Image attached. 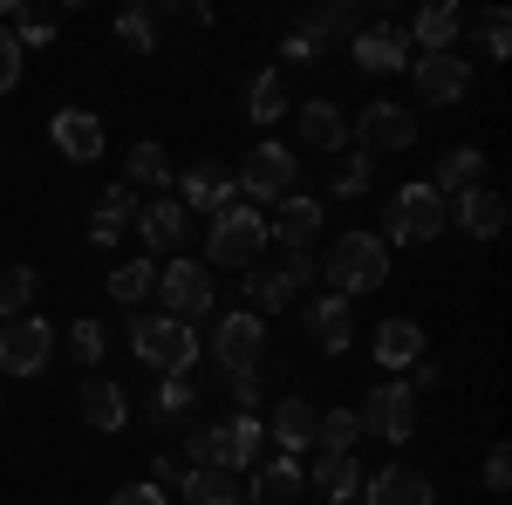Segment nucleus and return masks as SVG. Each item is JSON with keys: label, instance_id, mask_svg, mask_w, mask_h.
Listing matches in <instances>:
<instances>
[{"label": "nucleus", "instance_id": "f257e3e1", "mask_svg": "<svg viewBox=\"0 0 512 505\" xmlns=\"http://www.w3.org/2000/svg\"><path fill=\"white\" fill-rule=\"evenodd\" d=\"M328 280H335V294L342 301H355V294H376L383 280H390V246L376 233H342L335 246H328Z\"/></svg>", "mask_w": 512, "mask_h": 505}, {"label": "nucleus", "instance_id": "f03ea898", "mask_svg": "<svg viewBox=\"0 0 512 505\" xmlns=\"http://www.w3.org/2000/svg\"><path fill=\"white\" fill-rule=\"evenodd\" d=\"M130 349L144 355L151 369H164V376H185L192 355H198V328H192V321H171V314H137Z\"/></svg>", "mask_w": 512, "mask_h": 505}, {"label": "nucleus", "instance_id": "7ed1b4c3", "mask_svg": "<svg viewBox=\"0 0 512 505\" xmlns=\"http://www.w3.org/2000/svg\"><path fill=\"white\" fill-rule=\"evenodd\" d=\"M260 246H267V219L253 205H226L205 233V260L212 267H260Z\"/></svg>", "mask_w": 512, "mask_h": 505}, {"label": "nucleus", "instance_id": "20e7f679", "mask_svg": "<svg viewBox=\"0 0 512 505\" xmlns=\"http://www.w3.org/2000/svg\"><path fill=\"white\" fill-rule=\"evenodd\" d=\"M260 417H219V424L192 430V465H212V471H239L253 465V451H260Z\"/></svg>", "mask_w": 512, "mask_h": 505}, {"label": "nucleus", "instance_id": "39448f33", "mask_svg": "<svg viewBox=\"0 0 512 505\" xmlns=\"http://www.w3.org/2000/svg\"><path fill=\"white\" fill-rule=\"evenodd\" d=\"M444 226H451V205H444L431 185H403V192L390 198V233H376V239H383V246H390V239L396 246H424V239H437Z\"/></svg>", "mask_w": 512, "mask_h": 505}, {"label": "nucleus", "instance_id": "423d86ee", "mask_svg": "<svg viewBox=\"0 0 512 505\" xmlns=\"http://www.w3.org/2000/svg\"><path fill=\"white\" fill-rule=\"evenodd\" d=\"M355 424H362V437H383V444L417 437V389L410 383H376L369 403L355 410Z\"/></svg>", "mask_w": 512, "mask_h": 505}, {"label": "nucleus", "instance_id": "0eeeda50", "mask_svg": "<svg viewBox=\"0 0 512 505\" xmlns=\"http://www.w3.org/2000/svg\"><path fill=\"white\" fill-rule=\"evenodd\" d=\"M48 355H55V328H48L41 314H21V321L0 328V369H7V376H41Z\"/></svg>", "mask_w": 512, "mask_h": 505}, {"label": "nucleus", "instance_id": "6e6552de", "mask_svg": "<svg viewBox=\"0 0 512 505\" xmlns=\"http://www.w3.org/2000/svg\"><path fill=\"white\" fill-rule=\"evenodd\" d=\"M158 294L171 321H198V314H212V273L198 260H171V267H158Z\"/></svg>", "mask_w": 512, "mask_h": 505}, {"label": "nucleus", "instance_id": "1a4fd4ad", "mask_svg": "<svg viewBox=\"0 0 512 505\" xmlns=\"http://www.w3.org/2000/svg\"><path fill=\"white\" fill-rule=\"evenodd\" d=\"M233 185H246L253 205H260V198H287L294 192V151H287V144H253V157L239 164Z\"/></svg>", "mask_w": 512, "mask_h": 505}, {"label": "nucleus", "instance_id": "9d476101", "mask_svg": "<svg viewBox=\"0 0 512 505\" xmlns=\"http://www.w3.org/2000/svg\"><path fill=\"white\" fill-rule=\"evenodd\" d=\"M472 89V62L458 55V48H444V55H417V96L444 110V103H458Z\"/></svg>", "mask_w": 512, "mask_h": 505}, {"label": "nucleus", "instance_id": "9b49d317", "mask_svg": "<svg viewBox=\"0 0 512 505\" xmlns=\"http://www.w3.org/2000/svg\"><path fill=\"white\" fill-rule=\"evenodd\" d=\"M260 342H267V328H260V314H226L219 328H212V355L233 369V376H246V369H260Z\"/></svg>", "mask_w": 512, "mask_h": 505}, {"label": "nucleus", "instance_id": "f8f14e48", "mask_svg": "<svg viewBox=\"0 0 512 505\" xmlns=\"http://www.w3.org/2000/svg\"><path fill=\"white\" fill-rule=\"evenodd\" d=\"M417 144V110L403 103H369L362 110V157L369 151H410Z\"/></svg>", "mask_w": 512, "mask_h": 505}, {"label": "nucleus", "instance_id": "ddd939ff", "mask_svg": "<svg viewBox=\"0 0 512 505\" xmlns=\"http://www.w3.org/2000/svg\"><path fill=\"white\" fill-rule=\"evenodd\" d=\"M308 342H315L321 355H342L355 342V308L342 294H315V301H308Z\"/></svg>", "mask_w": 512, "mask_h": 505}, {"label": "nucleus", "instance_id": "4468645a", "mask_svg": "<svg viewBox=\"0 0 512 505\" xmlns=\"http://www.w3.org/2000/svg\"><path fill=\"white\" fill-rule=\"evenodd\" d=\"M233 171H226V164H212V157H198L192 171H185V198H178V205H185V212H212V219H219V212H226V205H233Z\"/></svg>", "mask_w": 512, "mask_h": 505}, {"label": "nucleus", "instance_id": "2eb2a0df", "mask_svg": "<svg viewBox=\"0 0 512 505\" xmlns=\"http://www.w3.org/2000/svg\"><path fill=\"white\" fill-rule=\"evenodd\" d=\"M349 55H355L362 76H396V69H410V41H403V28H369V35H355Z\"/></svg>", "mask_w": 512, "mask_h": 505}, {"label": "nucleus", "instance_id": "dca6fc26", "mask_svg": "<svg viewBox=\"0 0 512 505\" xmlns=\"http://www.w3.org/2000/svg\"><path fill=\"white\" fill-rule=\"evenodd\" d=\"M321 233V198H301V192H287L280 198V212L267 219V239H280L287 253H308V239Z\"/></svg>", "mask_w": 512, "mask_h": 505}, {"label": "nucleus", "instance_id": "f3484780", "mask_svg": "<svg viewBox=\"0 0 512 505\" xmlns=\"http://www.w3.org/2000/svg\"><path fill=\"white\" fill-rule=\"evenodd\" d=\"M48 137H55V151L69 157V164H96L103 157V123L89 117V110H55Z\"/></svg>", "mask_w": 512, "mask_h": 505}, {"label": "nucleus", "instance_id": "a211bd4d", "mask_svg": "<svg viewBox=\"0 0 512 505\" xmlns=\"http://www.w3.org/2000/svg\"><path fill=\"white\" fill-rule=\"evenodd\" d=\"M362 505H431V478L410 465H383L362 485Z\"/></svg>", "mask_w": 512, "mask_h": 505}, {"label": "nucleus", "instance_id": "6ab92c4d", "mask_svg": "<svg viewBox=\"0 0 512 505\" xmlns=\"http://www.w3.org/2000/svg\"><path fill=\"white\" fill-rule=\"evenodd\" d=\"M137 233H144V246L171 253V246H185V233H192V212H185L178 198H151V205L137 212Z\"/></svg>", "mask_w": 512, "mask_h": 505}, {"label": "nucleus", "instance_id": "aec40b11", "mask_svg": "<svg viewBox=\"0 0 512 505\" xmlns=\"http://www.w3.org/2000/svg\"><path fill=\"white\" fill-rule=\"evenodd\" d=\"M451 226H458L465 239H499V226H506V198L478 185V192H465L458 205H451Z\"/></svg>", "mask_w": 512, "mask_h": 505}, {"label": "nucleus", "instance_id": "412c9836", "mask_svg": "<svg viewBox=\"0 0 512 505\" xmlns=\"http://www.w3.org/2000/svg\"><path fill=\"white\" fill-rule=\"evenodd\" d=\"M130 226H137V192L130 185H110V192L96 198V212H89V239L96 246H117Z\"/></svg>", "mask_w": 512, "mask_h": 505}, {"label": "nucleus", "instance_id": "4be33fe9", "mask_svg": "<svg viewBox=\"0 0 512 505\" xmlns=\"http://www.w3.org/2000/svg\"><path fill=\"white\" fill-rule=\"evenodd\" d=\"M76 403H82V417H89V430H123V417H130V403H123V389L110 383V376H82L76 389Z\"/></svg>", "mask_w": 512, "mask_h": 505}, {"label": "nucleus", "instance_id": "5701e85b", "mask_svg": "<svg viewBox=\"0 0 512 505\" xmlns=\"http://www.w3.org/2000/svg\"><path fill=\"white\" fill-rule=\"evenodd\" d=\"M301 117V144L308 151H342L349 144V117L335 110V103H308V110H294Z\"/></svg>", "mask_w": 512, "mask_h": 505}, {"label": "nucleus", "instance_id": "b1692460", "mask_svg": "<svg viewBox=\"0 0 512 505\" xmlns=\"http://www.w3.org/2000/svg\"><path fill=\"white\" fill-rule=\"evenodd\" d=\"M376 362H383V369L424 362V328H417V321H383V328H376Z\"/></svg>", "mask_w": 512, "mask_h": 505}, {"label": "nucleus", "instance_id": "393cba45", "mask_svg": "<svg viewBox=\"0 0 512 505\" xmlns=\"http://www.w3.org/2000/svg\"><path fill=\"white\" fill-rule=\"evenodd\" d=\"M294 294H301V287H294L280 267L274 273H267V267H246V314H280Z\"/></svg>", "mask_w": 512, "mask_h": 505}, {"label": "nucleus", "instance_id": "a878e982", "mask_svg": "<svg viewBox=\"0 0 512 505\" xmlns=\"http://www.w3.org/2000/svg\"><path fill=\"white\" fill-rule=\"evenodd\" d=\"M315 417L321 410H308V396H287L274 410V444L280 451H308V444H315Z\"/></svg>", "mask_w": 512, "mask_h": 505}, {"label": "nucleus", "instance_id": "bb28decb", "mask_svg": "<svg viewBox=\"0 0 512 505\" xmlns=\"http://www.w3.org/2000/svg\"><path fill=\"white\" fill-rule=\"evenodd\" d=\"M458 28H465V14H458L451 0H431V7L417 14V48H424V55H444V48L458 41Z\"/></svg>", "mask_w": 512, "mask_h": 505}, {"label": "nucleus", "instance_id": "cd10ccee", "mask_svg": "<svg viewBox=\"0 0 512 505\" xmlns=\"http://www.w3.org/2000/svg\"><path fill=\"white\" fill-rule=\"evenodd\" d=\"M478 171H485V157L478 151H451L444 164H437V178H431V192L451 205V198H465V192H478Z\"/></svg>", "mask_w": 512, "mask_h": 505}, {"label": "nucleus", "instance_id": "c85d7f7f", "mask_svg": "<svg viewBox=\"0 0 512 505\" xmlns=\"http://www.w3.org/2000/svg\"><path fill=\"white\" fill-rule=\"evenodd\" d=\"M35 294H41V273L35 267H0V321L35 314Z\"/></svg>", "mask_w": 512, "mask_h": 505}, {"label": "nucleus", "instance_id": "c756f323", "mask_svg": "<svg viewBox=\"0 0 512 505\" xmlns=\"http://www.w3.org/2000/svg\"><path fill=\"white\" fill-rule=\"evenodd\" d=\"M185 505H246L233 485V471H212V465H192L185 471Z\"/></svg>", "mask_w": 512, "mask_h": 505}, {"label": "nucleus", "instance_id": "7c9ffc66", "mask_svg": "<svg viewBox=\"0 0 512 505\" xmlns=\"http://www.w3.org/2000/svg\"><path fill=\"white\" fill-rule=\"evenodd\" d=\"M294 103H287V82L274 76V69H260V76H246V117L253 123H274V117H287Z\"/></svg>", "mask_w": 512, "mask_h": 505}, {"label": "nucleus", "instance_id": "2f4dec72", "mask_svg": "<svg viewBox=\"0 0 512 505\" xmlns=\"http://www.w3.org/2000/svg\"><path fill=\"white\" fill-rule=\"evenodd\" d=\"M355 492H362V471H355V458H321V465H315V499L349 505Z\"/></svg>", "mask_w": 512, "mask_h": 505}, {"label": "nucleus", "instance_id": "473e14b6", "mask_svg": "<svg viewBox=\"0 0 512 505\" xmlns=\"http://www.w3.org/2000/svg\"><path fill=\"white\" fill-rule=\"evenodd\" d=\"M301 492H308V485H301V471H294V458H280V465L253 471V499H260V505H294Z\"/></svg>", "mask_w": 512, "mask_h": 505}, {"label": "nucleus", "instance_id": "72a5a7b5", "mask_svg": "<svg viewBox=\"0 0 512 505\" xmlns=\"http://www.w3.org/2000/svg\"><path fill=\"white\" fill-rule=\"evenodd\" d=\"M355 437H362L355 410H328V417H315V444H321V458H349Z\"/></svg>", "mask_w": 512, "mask_h": 505}, {"label": "nucleus", "instance_id": "f704fd0d", "mask_svg": "<svg viewBox=\"0 0 512 505\" xmlns=\"http://www.w3.org/2000/svg\"><path fill=\"white\" fill-rule=\"evenodd\" d=\"M144 294H158V267H151V260H130V267H117V273H110V301L137 308Z\"/></svg>", "mask_w": 512, "mask_h": 505}, {"label": "nucleus", "instance_id": "c9c22d12", "mask_svg": "<svg viewBox=\"0 0 512 505\" xmlns=\"http://www.w3.org/2000/svg\"><path fill=\"white\" fill-rule=\"evenodd\" d=\"M117 41H123V48H137V55H151V41H158V21H151L144 7H123V14H117Z\"/></svg>", "mask_w": 512, "mask_h": 505}, {"label": "nucleus", "instance_id": "e433bc0d", "mask_svg": "<svg viewBox=\"0 0 512 505\" xmlns=\"http://www.w3.org/2000/svg\"><path fill=\"white\" fill-rule=\"evenodd\" d=\"M164 178H171L164 144H137V151H130V185H164Z\"/></svg>", "mask_w": 512, "mask_h": 505}, {"label": "nucleus", "instance_id": "4c0bfd02", "mask_svg": "<svg viewBox=\"0 0 512 505\" xmlns=\"http://www.w3.org/2000/svg\"><path fill=\"white\" fill-rule=\"evenodd\" d=\"M69 355L82 369H96L103 362V321H69Z\"/></svg>", "mask_w": 512, "mask_h": 505}, {"label": "nucleus", "instance_id": "58836bf2", "mask_svg": "<svg viewBox=\"0 0 512 505\" xmlns=\"http://www.w3.org/2000/svg\"><path fill=\"white\" fill-rule=\"evenodd\" d=\"M478 41H485V55H492V62H506V55H512V28H506V7H492V14L478 21Z\"/></svg>", "mask_w": 512, "mask_h": 505}, {"label": "nucleus", "instance_id": "ea45409f", "mask_svg": "<svg viewBox=\"0 0 512 505\" xmlns=\"http://www.w3.org/2000/svg\"><path fill=\"white\" fill-rule=\"evenodd\" d=\"M7 35H14V48H41V41L55 35V14H21Z\"/></svg>", "mask_w": 512, "mask_h": 505}, {"label": "nucleus", "instance_id": "a19ab883", "mask_svg": "<svg viewBox=\"0 0 512 505\" xmlns=\"http://www.w3.org/2000/svg\"><path fill=\"white\" fill-rule=\"evenodd\" d=\"M362 185H369V157L355 151L349 164H335V198H355V192H362Z\"/></svg>", "mask_w": 512, "mask_h": 505}, {"label": "nucleus", "instance_id": "79ce46f5", "mask_svg": "<svg viewBox=\"0 0 512 505\" xmlns=\"http://www.w3.org/2000/svg\"><path fill=\"white\" fill-rule=\"evenodd\" d=\"M14 82H21V48H14V35L0 28V96H7Z\"/></svg>", "mask_w": 512, "mask_h": 505}, {"label": "nucleus", "instance_id": "37998d69", "mask_svg": "<svg viewBox=\"0 0 512 505\" xmlns=\"http://www.w3.org/2000/svg\"><path fill=\"white\" fill-rule=\"evenodd\" d=\"M110 505H171V499H164V485H158V478H144V485H123V492H117Z\"/></svg>", "mask_w": 512, "mask_h": 505}, {"label": "nucleus", "instance_id": "c03bdc74", "mask_svg": "<svg viewBox=\"0 0 512 505\" xmlns=\"http://www.w3.org/2000/svg\"><path fill=\"white\" fill-rule=\"evenodd\" d=\"M512 485V458H506V444H492V458H485V492H506Z\"/></svg>", "mask_w": 512, "mask_h": 505}, {"label": "nucleus", "instance_id": "a18cd8bd", "mask_svg": "<svg viewBox=\"0 0 512 505\" xmlns=\"http://www.w3.org/2000/svg\"><path fill=\"white\" fill-rule=\"evenodd\" d=\"M185 403H192V376H171V383H164V396H158V417L185 410Z\"/></svg>", "mask_w": 512, "mask_h": 505}, {"label": "nucleus", "instance_id": "49530a36", "mask_svg": "<svg viewBox=\"0 0 512 505\" xmlns=\"http://www.w3.org/2000/svg\"><path fill=\"white\" fill-rule=\"evenodd\" d=\"M233 396H239V417H253V403H260V369L233 376Z\"/></svg>", "mask_w": 512, "mask_h": 505}, {"label": "nucleus", "instance_id": "de8ad7c7", "mask_svg": "<svg viewBox=\"0 0 512 505\" xmlns=\"http://www.w3.org/2000/svg\"><path fill=\"white\" fill-rule=\"evenodd\" d=\"M280 55H287V62H308V69H315V62H321V41H308V35H287V48H280Z\"/></svg>", "mask_w": 512, "mask_h": 505}]
</instances>
